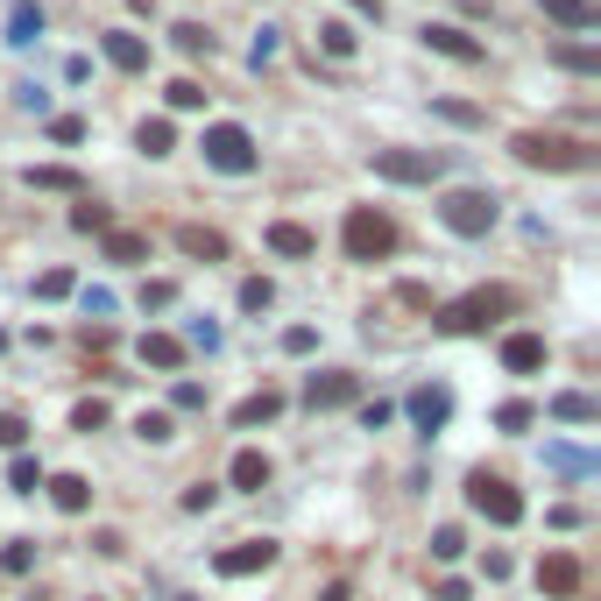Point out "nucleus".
<instances>
[{"label":"nucleus","instance_id":"c85d7f7f","mask_svg":"<svg viewBox=\"0 0 601 601\" xmlns=\"http://www.w3.org/2000/svg\"><path fill=\"white\" fill-rule=\"evenodd\" d=\"M163 100L178 107V113H199V107H206V86H199V79H170V92H163Z\"/></svg>","mask_w":601,"mask_h":601},{"label":"nucleus","instance_id":"6ab92c4d","mask_svg":"<svg viewBox=\"0 0 601 601\" xmlns=\"http://www.w3.org/2000/svg\"><path fill=\"white\" fill-rule=\"evenodd\" d=\"M538 8H545L559 29H601V8H594V0H538Z\"/></svg>","mask_w":601,"mask_h":601},{"label":"nucleus","instance_id":"ea45409f","mask_svg":"<svg viewBox=\"0 0 601 601\" xmlns=\"http://www.w3.org/2000/svg\"><path fill=\"white\" fill-rule=\"evenodd\" d=\"M71 424H79V432H100V424H107V403H100V397H86L79 411H71Z\"/></svg>","mask_w":601,"mask_h":601},{"label":"nucleus","instance_id":"49530a36","mask_svg":"<svg viewBox=\"0 0 601 601\" xmlns=\"http://www.w3.org/2000/svg\"><path fill=\"white\" fill-rule=\"evenodd\" d=\"M170 403H178V411H206V390H199V382H178Z\"/></svg>","mask_w":601,"mask_h":601},{"label":"nucleus","instance_id":"2f4dec72","mask_svg":"<svg viewBox=\"0 0 601 601\" xmlns=\"http://www.w3.org/2000/svg\"><path fill=\"white\" fill-rule=\"evenodd\" d=\"M269 304H277V283H269V277H248V283H241V312H269Z\"/></svg>","mask_w":601,"mask_h":601},{"label":"nucleus","instance_id":"9b49d317","mask_svg":"<svg viewBox=\"0 0 601 601\" xmlns=\"http://www.w3.org/2000/svg\"><path fill=\"white\" fill-rule=\"evenodd\" d=\"M354 397H361V382L347 375V368H325V375L304 382V403H312V411H340V403H354Z\"/></svg>","mask_w":601,"mask_h":601},{"label":"nucleus","instance_id":"39448f33","mask_svg":"<svg viewBox=\"0 0 601 601\" xmlns=\"http://www.w3.org/2000/svg\"><path fill=\"white\" fill-rule=\"evenodd\" d=\"M199 157L212 163V170H227V178H248L262 157H256V134L248 128H234V121H212L206 134H199Z\"/></svg>","mask_w":601,"mask_h":601},{"label":"nucleus","instance_id":"423d86ee","mask_svg":"<svg viewBox=\"0 0 601 601\" xmlns=\"http://www.w3.org/2000/svg\"><path fill=\"white\" fill-rule=\"evenodd\" d=\"M375 178L382 184H439L445 178V157L439 149H375Z\"/></svg>","mask_w":601,"mask_h":601},{"label":"nucleus","instance_id":"aec40b11","mask_svg":"<svg viewBox=\"0 0 601 601\" xmlns=\"http://www.w3.org/2000/svg\"><path fill=\"white\" fill-rule=\"evenodd\" d=\"M50 502H57L64 517L92 510V481H86V474H57V481H50Z\"/></svg>","mask_w":601,"mask_h":601},{"label":"nucleus","instance_id":"a878e982","mask_svg":"<svg viewBox=\"0 0 601 601\" xmlns=\"http://www.w3.org/2000/svg\"><path fill=\"white\" fill-rule=\"evenodd\" d=\"M134 439H142V445H170V439H178V424H170V411H142V418H134Z\"/></svg>","mask_w":601,"mask_h":601},{"label":"nucleus","instance_id":"4c0bfd02","mask_svg":"<svg viewBox=\"0 0 601 601\" xmlns=\"http://www.w3.org/2000/svg\"><path fill=\"white\" fill-rule=\"evenodd\" d=\"M50 142H86V121H79V113H57V121H50Z\"/></svg>","mask_w":601,"mask_h":601},{"label":"nucleus","instance_id":"4468645a","mask_svg":"<svg viewBox=\"0 0 601 601\" xmlns=\"http://www.w3.org/2000/svg\"><path fill=\"white\" fill-rule=\"evenodd\" d=\"M502 368H510V375H538V368H545V340H538V333H510V340H502Z\"/></svg>","mask_w":601,"mask_h":601},{"label":"nucleus","instance_id":"cd10ccee","mask_svg":"<svg viewBox=\"0 0 601 601\" xmlns=\"http://www.w3.org/2000/svg\"><path fill=\"white\" fill-rule=\"evenodd\" d=\"M8 489H14V495H36V489H43V468H36L29 453H14V460H8Z\"/></svg>","mask_w":601,"mask_h":601},{"label":"nucleus","instance_id":"7ed1b4c3","mask_svg":"<svg viewBox=\"0 0 601 601\" xmlns=\"http://www.w3.org/2000/svg\"><path fill=\"white\" fill-rule=\"evenodd\" d=\"M439 220H445V234H460V241H481L489 227L502 220V199L495 191H474V184H460V191H445L439 199Z\"/></svg>","mask_w":601,"mask_h":601},{"label":"nucleus","instance_id":"f3484780","mask_svg":"<svg viewBox=\"0 0 601 601\" xmlns=\"http://www.w3.org/2000/svg\"><path fill=\"white\" fill-rule=\"evenodd\" d=\"M269 248L290 256V262H304V256H319V234H312V227H298V220H277V227H269Z\"/></svg>","mask_w":601,"mask_h":601},{"label":"nucleus","instance_id":"8fccbe9b","mask_svg":"<svg viewBox=\"0 0 601 601\" xmlns=\"http://www.w3.org/2000/svg\"><path fill=\"white\" fill-rule=\"evenodd\" d=\"M22 439H29V418L8 411V418H0V445H22Z\"/></svg>","mask_w":601,"mask_h":601},{"label":"nucleus","instance_id":"3c124183","mask_svg":"<svg viewBox=\"0 0 601 601\" xmlns=\"http://www.w3.org/2000/svg\"><path fill=\"white\" fill-rule=\"evenodd\" d=\"M432 601H468V588H460V580H439V594Z\"/></svg>","mask_w":601,"mask_h":601},{"label":"nucleus","instance_id":"20e7f679","mask_svg":"<svg viewBox=\"0 0 601 601\" xmlns=\"http://www.w3.org/2000/svg\"><path fill=\"white\" fill-rule=\"evenodd\" d=\"M340 241H347V256H354V262H382V256H397V227H390V212H375V206H347Z\"/></svg>","mask_w":601,"mask_h":601},{"label":"nucleus","instance_id":"bb28decb","mask_svg":"<svg viewBox=\"0 0 601 601\" xmlns=\"http://www.w3.org/2000/svg\"><path fill=\"white\" fill-rule=\"evenodd\" d=\"M354 43H361V36L347 29V22H319V50H325V57H340V64H347V57H354Z\"/></svg>","mask_w":601,"mask_h":601},{"label":"nucleus","instance_id":"f704fd0d","mask_svg":"<svg viewBox=\"0 0 601 601\" xmlns=\"http://www.w3.org/2000/svg\"><path fill=\"white\" fill-rule=\"evenodd\" d=\"M460 552H468V538H460L453 523H445V531H432V559H439V567H453Z\"/></svg>","mask_w":601,"mask_h":601},{"label":"nucleus","instance_id":"79ce46f5","mask_svg":"<svg viewBox=\"0 0 601 601\" xmlns=\"http://www.w3.org/2000/svg\"><path fill=\"white\" fill-rule=\"evenodd\" d=\"M163 304H178V283H142V312H163Z\"/></svg>","mask_w":601,"mask_h":601},{"label":"nucleus","instance_id":"72a5a7b5","mask_svg":"<svg viewBox=\"0 0 601 601\" xmlns=\"http://www.w3.org/2000/svg\"><path fill=\"white\" fill-rule=\"evenodd\" d=\"M170 36H178V50H184V57H212V36H206L199 22H178Z\"/></svg>","mask_w":601,"mask_h":601},{"label":"nucleus","instance_id":"ddd939ff","mask_svg":"<svg viewBox=\"0 0 601 601\" xmlns=\"http://www.w3.org/2000/svg\"><path fill=\"white\" fill-rule=\"evenodd\" d=\"M269 474H277V468H269V453H256V445H241L234 468H227V481H234L241 495H262V489H269Z\"/></svg>","mask_w":601,"mask_h":601},{"label":"nucleus","instance_id":"09e8293b","mask_svg":"<svg viewBox=\"0 0 601 601\" xmlns=\"http://www.w3.org/2000/svg\"><path fill=\"white\" fill-rule=\"evenodd\" d=\"M212 502H220V489H212V481H199V489H184V510L199 517V510H212Z\"/></svg>","mask_w":601,"mask_h":601},{"label":"nucleus","instance_id":"c03bdc74","mask_svg":"<svg viewBox=\"0 0 601 601\" xmlns=\"http://www.w3.org/2000/svg\"><path fill=\"white\" fill-rule=\"evenodd\" d=\"M312 347H319L312 325H290V333H283V354H312Z\"/></svg>","mask_w":601,"mask_h":601},{"label":"nucleus","instance_id":"58836bf2","mask_svg":"<svg viewBox=\"0 0 601 601\" xmlns=\"http://www.w3.org/2000/svg\"><path fill=\"white\" fill-rule=\"evenodd\" d=\"M36 298H71V269H43V277H36Z\"/></svg>","mask_w":601,"mask_h":601},{"label":"nucleus","instance_id":"dca6fc26","mask_svg":"<svg viewBox=\"0 0 601 601\" xmlns=\"http://www.w3.org/2000/svg\"><path fill=\"white\" fill-rule=\"evenodd\" d=\"M411 418H418V432H439V424L453 418V397H445L439 382H424V390H411Z\"/></svg>","mask_w":601,"mask_h":601},{"label":"nucleus","instance_id":"de8ad7c7","mask_svg":"<svg viewBox=\"0 0 601 601\" xmlns=\"http://www.w3.org/2000/svg\"><path fill=\"white\" fill-rule=\"evenodd\" d=\"M277 50H283V43H277V29H262V36H256V50H248V64L262 71V64H269V57H277Z\"/></svg>","mask_w":601,"mask_h":601},{"label":"nucleus","instance_id":"c756f323","mask_svg":"<svg viewBox=\"0 0 601 601\" xmlns=\"http://www.w3.org/2000/svg\"><path fill=\"white\" fill-rule=\"evenodd\" d=\"M107 262H149V241L142 234H107Z\"/></svg>","mask_w":601,"mask_h":601},{"label":"nucleus","instance_id":"393cba45","mask_svg":"<svg viewBox=\"0 0 601 601\" xmlns=\"http://www.w3.org/2000/svg\"><path fill=\"white\" fill-rule=\"evenodd\" d=\"M134 149H142V157H170V149H178V128H170V121H142Z\"/></svg>","mask_w":601,"mask_h":601},{"label":"nucleus","instance_id":"f03ea898","mask_svg":"<svg viewBox=\"0 0 601 601\" xmlns=\"http://www.w3.org/2000/svg\"><path fill=\"white\" fill-rule=\"evenodd\" d=\"M510 157L531 170H594V149L573 142V134H545V128H517L510 134Z\"/></svg>","mask_w":601,"mask_h":601},{"label":"nucleus","instance_id":"f257e3e1","mask_svg":"<svg viewBox=\"0 0 601 601\" xmlns=\"http://www.w3.org/2000/svg\"><path fill=\"white\" fill-rule=\"evenodd\" d=\"M510 312H517V290L510 283H489V290H468V298L439 304L432 325H439V333H481V325H495V319H510Z\"/></svg>","mask_w":601,"mask_h":601},{"label":"nucleus","instance_id":"7c9ffc66","mask_svg":"<svg viewBox=\"0 0 601 601\" xmlns=\"http://www.w3.org/2000/svg\"><path fill=\"white\" fill-rule=\"evenodd\" d=\"M71 227H79V234H113V220H107V206H71Z\"/></svg>","mask_w":601,"mask_h":601},{"label":"nucleus","instance_id":"412c9836","mask_svg":"<svg viewBox=\"0 0 601 601\" xmlns=\"http://www.w3.org/2000/svg\"><path fill=\"white\" fill-rule=\"evenodd\" d=\"M178 248H184V256L220 262V256H227V234H212V227H178Z\"/></svg>","mask_w":601,"mask_h":601},{"label":"nucleus","instance_id":"1a4fd4ad","mask_svg":"<svg viewBox=\"0 0 601 601\" xmlns=\"http://www.w3.org/2000/svg\"><path fill=\"white\" fill-rule=\"evenodd\" d=\"M424 50L453 57V64H481V57H489V43H474V36L453 29V22H424Z\"/></svg>","mask_w":601,"mask_h":601},{"label":"nucleus","instance_id":"a211bd4d","mask_svg":"<svg viewBox=\"0 0 601 601\" xmlns=\"http://www.w3.org/2000/svg\"><path fill=\"white\" fill-rule=\"evenodd\" d=\"M277 411H283V397H277V390H256V397H241V403H234V432H256V424H269Z\"/></svg>","mask_w":601,"mask_h":601},{"label":"nucleus","instance_id":"c9c22d12","mask_svg":"<svg viewBox=\"0 0 601 601\" xmlns=\"http://www.w3.org/2000/svg\"><path fill=\"white\" fill-rule=\"evenodd\" d=\"M0 567H8L14 580H22V573L36 567V545H29V538H8V552H0Z\"/></svg>","mask_w":601,"mask_h":601},{"label":"nucleus","instance_id":"6e6552de","mask_svg":"<svg viewBox=\"0 0 601 601\" xmlns=\"http://www.w3.org/2000/svg\"><path fill=\"white\" fill-rule=\"evenodd\" d=\"M277 538H241V545H227V552H212V573L220 580H248V573H269L277 567Z\"/></svg>","mask_w":601,"mask_h":601},{"label":"nucleus","instance_id":"473e14b6","mask_svg":"<svg viewBox=\"0 0 601 601\" xmlns=\"http://www.w3.org/2000/svg\"><path fill=\"white\" fill-rule=\"evenodd\" d=\"M552 57H559L567 71H601V50H588V43H559Z\"/></svg>","mask_w":601,"mask_h":601},{"label":"nucleus","instance_id":"9d476101","mask_svg":"<svg viewBox=\"0 0 601 601\" xmlns=\"http://www.w3.org/2000/svg\"><path fill=\"white\" fill-rule=\"evenodd\" d=\"M580 580H588V573H580V559H573V552H545V559H538V588H545L552 601H573V594H580Z\"/></svg>","mask_w":601,"mask_h":601},{"label":"nucleus","instance_id":"603ef678","mask_svg":"<svg viewBox=\"0 0 601 601\" xmlns=\"http://www.w3.org/2000/svg\"><path fill=\"white\" fill-rule=\"evenodd\" d=\"M319 601H354V588H347V580H333V588H325Z\"/></svg>","mask_w":601,"mask_h":601},{"label":"nucleus","instance_id":"0eeeda50","mask_svg":"<svg viewBox=\"0 0 601 601\" xmlns=\"http://www.w3.org/2000/svg\"><path fill=\"white\" fill-rule=\"evenodd\" d=\"M468 510L510 531V523H523V495H517V489H510V481H502V474L474 468V474H468Z\"/></svg>","mask_w":601,"mask_h":601},{"label":"nucleus","instance_id":"4be33fe9","mask_svg":"<svg viewBox=\"0 0 601 601\" xmlns=\"http://www.w3.org/2000/svg\"><path fill=\"white\" fill-rule=\"evenodd\" d=\"M29 191H86V178H79V170H64V163H36Z\"/></svg>","mask_w":601,"mask_h":601},{"label":"nucleus","instance_id":"f8f14e48","mask_svg":"<svg viewBox=\"0 0 601 601\" xmlns=\"http://www.w3.org/2000/svg\"><path fill=\"white\" fill-rule=\"evenodd\" d=\"M100 50H107V64H113V71H149V43H142L134 29H107V36H100Z\"/></svg>","mask_w":601,"mask_h":601},{"label":"nucleus","instance_id":"37998d69","mask_svg":"<svg viewBox=\"0 0 601 601\" xmlns=\"http://www.w3.org/2000/svg\"><path fill=\"white\" fill-rule=\"evenodd\" d=\"M184 340H191V347H206V354H212V347H220V325H212V319H191V325H184Z\"/></svg>","mask_w":601,"mask_h":601},{"label":"nucleus","instance_id":"b1692460","mask_svg":"<svg viewBox=\"0 0 601 601\" xmlns=\"http://www.w3.org/2000/svg\"><path fill=\"white\" fill-rule=\"evenodd\" d=\"M36 36H43V14H36L29 0H14V22H8V43H14V50H29Z\"/></svg>","mask_w":601,"mask_h":601},{"label":"nucleus","instance_id":"2eb2a0df","mask_svg":"<svg viewBox=\"0 0 601 601\" xmlns=\"http://www.w3.org/2000/svg\"><path fill=\"white\" fill-rule=\"evenodd\" d=\"M134 354H142V368L178 375V368H184V340H178V333H142V347H134Z\"/></svg>","mask_w":601,"mask_h":601},{"label":"nucleus","instance_id":"e433bc0d","mask_svg":"<svg viewBox=\"0 0 601 601\" xmlns=\"http://www.w3.org/2000/svg\"><path fill=\"white\" fill-rule=\"evenodd\" d=\"M538 411H531V403H523V397H510V403H502V411H495V424H502V432H523V424H531Z\"/></svg>","mask_w":601,"mask_h":601},{"label":"nucleus","instance_id":"a19ab883","mask_svg":"<svg viewBox=\"0 0 601 601\" xmlns=\"http://www.w3.org/2000/svg\"><path fill=\"white\" fill-rule=\"evenodd\" d=\"M439 113H445L453 128H481V107H468V100H439Z\"/></svg>","mask_w":601,"mask_h":601},{"label":"nucleus","instance_id":"5701e85b","mask_svg":"<svg viewBox=\"0 0 601 601\" xmlns=\"http://www.w3.org/2000/svg\"><path fill=\"white\" fill-rule=\"evenodd\" d=\"M552 418H559V424H594V418H601V403H594V397H580V390H567V397H552Z\"/></svg>","mask_w":601,"mask_h":601},{"label":"nucleus","instance_id":"a18cd8bd","mask_svg":"<svg viewBox=\"0 0 601 601\" xmlns=\"http://www.w3.org/2000/svg\"><path fill=\"white\" fill-rule=\"evenodd\" d=\"M552 468H567V474H588L594 460H588V453H573V445H552Z\"/></svg>","mask_w":601,"mask_h":601},{"label":"nucleus","instance_id":"864d4df0","mask_svg":"<svg viewBox=\"0 0 601 601\" xmlns=\"http://www.w3.org/2000/svg\"><path fill=\"white\" fill-rule=\"evenodd\" d=\"M0 354H8V333H0Z\"/></svg>","mask_w":601,"mask_h":601}]
</instances>
